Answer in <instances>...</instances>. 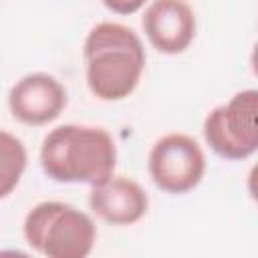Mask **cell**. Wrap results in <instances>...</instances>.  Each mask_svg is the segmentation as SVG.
I'll return each mask as SVG.
<instances>
[{"instance_id":"obj_10","label":"cell","mask_w":258,"mask_h":258,"mask_svg":"<svg viewBox=\"0 0 258 258\" xmlns=\"http://www.w3.org/2000/svg\"><path fill=\"white\" fill-rule=\"evenodd\" d=\"M147 0H103L105 8L115 12V14H121V16H129V14H135L137 10H141L145 6Z\"/></svg>"},{"instance_id":"obj_9","label":"cell","mask_w":258,"mask_h":258,"mask_svg":"<svg viewBox=\"0 0 258 258\" xmlns=\"http://www.w3.org/2000/svg\"><path fill=\"white\" fill-rule=\"evenodd\" d=\"M26 163L28 153L24 143L16 135L0 129V200L8 198L16 189Z\"/></svg>"},{"instance_id":"obj_2","label":"cell","mask_w":258,"mask_h":258,"mask_svg":"<svg viewBox=\"0 0 258 258\" xmlns=\"http://www.w3.org/2000/svg\"><path fill=\"white\" fill-rule=\"evenodd\" d=\"M117 147L111 133L95 125L54 127L40 145V167L58 183L97 185L113 175Z\"/></svg>"},{"instance_id":"obj_8","label":"cell","mask_w":258,"mask_h":258,"mask_svg":"<svg viewBox=\"0 0 258 258\" xmlns=\"http://www.w3.org/2000/svg\"><path fill=\"white\" fill-rule=\"evenodd\" d=\"M89 208L93 214L113 226H129L147 214L149 198L135 179L111 175L105 181L91 185Z\"/></svg>"},{"instance_id":"obj_1","label":"cell","mask_w":258,"mask_h":258,"mask_svg":"<svg viewBox=\"0 0 258 258\" xmlns=\"http://www.w3.org/2000/svg\"><path fill=\"white\" fill-rule=\"evenodd\" d=\"M89 91L107 103L129 97L145 71V48L133 28L99 22L83 44Z\"/></svg>"},{"instance_id":"obj_5","label":"cell","mask_w":258,"mask_h":258,"mask_svg":"<svg viewBox=\"0 0 258 258\" xmlns=\"http://www.w3.org/2000/svg\"><path fill=\"white\" fill-rule=\"evenodd\" d=\"M147 169L161 191L179 196L200 185L206 173V155L191 135L167 133L153 143Z\"/></svg>"},{"instance_id":"obj_7","label":"cell","mask_w":258,"mask_h":258,"mask_svg":"<svg viewBox=\"0 0 258 258\" xmlns=\"http://www.w3.org/2000/svg\"><path fill=\"white\" fill-rule=\"evenodd\" d=\"M141 26L155 50L179 54L196 36V12L187 0H151Z\"/></svg>"},{"instance_id":"obj_3","label":"cell","mask_w":258,"mask_h":258,"mask_svg":"<svg viewBox=\"0 0 258 258\" xmlns=\"http://www.w3.org/2000/svg\"><path fill=\"white\" fill-rule=\"evenodd\" d=\"M24 240L48 258H85L97 242L93 218L64 202H40L24 218Z\"/></svg>"},{"instance_id":"obj_4","label":"cell","mask_w":258,"mask_h":258,"mask_svg":"<svg viewBox=\"0 0 258 258\" xmlns=\"http://www.w3.org/2000/svg\"><path fill=\"white\" fill-rule=\"evenodd\" d=\"M258 91L244 89L228 103L214 107L204 119L210 149L230 161L248 159L258 149Z\"/></svg>"},{"instance_id":"obj_6","label":"cell","mask_w":258,"mask_h":258,"mask_svg":"<svg viewBox=\"0 0 258 258\" xmlns=\"http://www.w3.org/2000/svg\"><path fill=\"white\" fill-rule=\"evenodd\" d=\"M67 107V89L48 73H30L8 91V109L24 125L40 127L54 121Z\"/></svg>"}]
</instances>
